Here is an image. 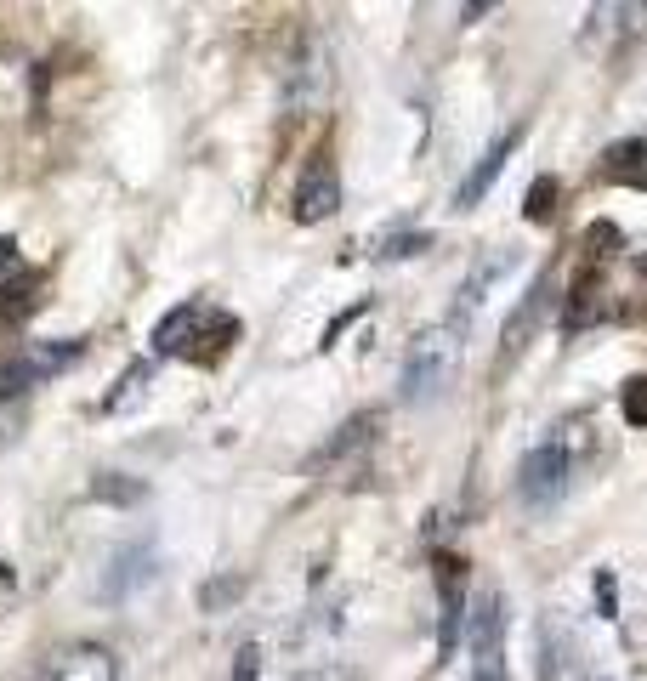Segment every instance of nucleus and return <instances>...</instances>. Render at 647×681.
<instances>
[{"mask_svg":"<svg viewBox=\"0 0 647 681\" xmlns=\"http://www.w3.org/2000/svg\"><path fill=\"white\" fill-rule=\"evenodd\" d=\"M120 676V664H114V653L97 642H69V647H57L52 659L40 664V676L35 681H114Z\"/></svg>","mask_w":647,"mask_h":681,"instance_id":"5","label":"nucleus"},{"mask_svg":"<svg viewBox=\"0 0 647 681\" xmlns=\"http://www.w3.org/2000/svg\"><path fill=\"white\" fill-rule=\"evenodd\" d=\"M545 313H551V284H534V290L517 301V313L506 318V330H500V369H511L517 358H523L528 335L545 324Z\"/></svg>","mask_w":647,"mask_h":681,"instance_id":"6","label":"nucleus"},{"mask_svg":"<svg viewBox=\"0 0 647 681\" xmlns=\"http://www.w3.org/2000/svg\"><path fill=\"white\" fill-rule=\"evenodd\" d=\"M517 262H523V250H511V245H506V250H494V256H477V267L466 273V284H460V296H455V330L477 313V301L489 296V290L506 279Z\"/></svg>","mask_w":647,"mask_h":681,"instance_id":"7","label":"nucleus"},{"mask_svg":"<svg viewBox=\"0 0 647 681\" xmlns=\"http://www.w3.org/2000/svg\"><path fill=\"white\" fill-rule=\"evenodd\" d=\"M245 596V574H216L199 585V613H228Z\"/></svg>","mask_w":647,"mask_h":681,"instance_id":"16","label":"nucleus"},{"mask_svg":"<svg viewBox=\"0 0 647 681\" xmlns=\"http://www.w3.org/2000/svg\"><path fill=\"white\" fill-rule=\"evenodd\" d=\"M438 659H455L460 630H466V562L455 551L438 557Z\"/></svg>","mask_w":647,"mask_h":681,"instance_id":"4","label":"nucleus"},{"mask_svg":"<svg viewBox=\"0 0 647 681\" xmlns=\"http://www.w3.org/2000/svg\"><path fill=\"white\" fill-rule=\"evenodd\" d=\"M460 375V330L455 324H432V330H420L403 352V375H398V398L409 409L420 403H438Z\"/></svg>","mask_w":647,"mask_h":681,"instance_id":"1","label":"nucleus"},{"mask_svg":"<svg viewBox=\"0 0 647 681\" xmlns=\"http://www.w3.org/2000/svg\"><path fill=\"white\" fill-rule=\"evenodd\" d=\"M375 426H381V409H364V415H352L347 426H341V432H335L330 443L313 454V472H318V466H330V460H341V454H352V449H364L369 437H375Z\"/></svg>","mask_w":647,"mask_h":681,"instance_id":"12","label":"nucleus"},{"mask_svg":"<svg viewBox=\"0 0 647 681\" xmlns=\"http://www.w3.org/2000/svg\"><path fill=\"white\" fill-rule=\"evenodd\" d=\"M148 381H154V358H142V364L125 369L120 386H114V392L103 398V409H108V415H125V409H137V403L148 398Z\"/></svg>","mask_w":647,"mask_h":681,"instance_id":"14","label":"nucleus"},{"mask_svg":"<svg viewBox=\"0 0 647 681\" xmlns=\"http://www.w3.org/2000/svg\"><path fill=\"white\" fill-rule=\"evenodd\" d=\"M420 250H432V233H398V239H386V262H403V256H420Z\"/></svg>","mask_w":647,"mask_h":681,"instance_id":"21","label":"nucleus"},{"mask_svg":"<svg viewBox=\"0 0 647 681\" xmlns=\"http://www.w3.org/2000/svg\"><path fill=\"white\" fill-rule=\"evenodd\" d=\"M199 318H205V307H199V301H182L176 313H165L154 324V352H188V335L199 330Z\"/></svg>","mask_w":647,"mask_h":681,"instance_id":"13","label":"nucleus"},{"mask_svg":"<svg viewBox=\"0 0 647 681\" xmlns=\"http://www.w3.org/2000/svg\"><path fill=\"white\" fill-rule=\"evenodd\" d=\"M154 574H159V568H154V551H148V545H125V551H114V562H108L103 596H108V602H125V596L142 591Z\"/></svg>","mask_w":647,"mask_h":681,"instance_id":"9","label":"nucleus"},{"mask_svg":"<svg viewBox=\"0 0 647 681\" xmlns=\"http://www.w3.org/2000/svg\"><path fill=\"white\" fill-rule=\"evenodd\" d=\"M40 375H35V364L29 358H12V364H0V398H18V392H29Z\"/></svg>","mask_w":647,"mask_h":681,"instance_id":"19","label":"nucleus"},{"mask_svg":"<svg viewBox=\"0 0 647 681\" xmlns=\"http://www.w3.org/2000/svg\"><path fill=\"white\" fill-rule=\"evenodd\" d=\"M568 483H574V460H568V449L557 437L540 443V449H528L523 466H517V494H523L528 511H551L568 494Z\"/></svg>","mask_w":647,"mask_h":681,"instance_id":"3","label":"nucleus"},{"mask_svg":"<svg viewBox=\"0 0 647 681\" xmlns=\"http://www.w3.org/2000/svg\"><path fill=\"white\" fill-rule=\"evenodd\" d=\"M557 193H562L557 176H540V182L523 193V216L528 222H551V216H557Z\"/></svg>","mask_w":647,"mask_h":681,"instance_id":"17","label":"nucleus"},{"mask_svg":"<svg viewBox=\"0 0 647 681\" xmlns=\"http://www.w3.org/2000/svg\"><path fill=\"white\" fill-rule=\"evenodd\" d=\"M517 142H523V131H506V137H500V142L489 148V154L477 159L472 176H466V182H460V193H455V205H460V210L483 205V193H489L494 182H500V171H506V159H511V148H517Z\"/></svg>","mask_w":647,"mask_h":681,"instance_id":"10","label":"nucleus"},{"mask_svg":"<svg viewBox=\"0 0 647 681\" xmlns=\"http://www.w3.org/2000/svg\"><path fill=\"white\" fill-rule=\"evenodd\" d=\"M0 267H18V239H0Z\"/></svg>","mask_w":647,"mask_h":681,"instance_id":"25","label":"nucleus"},{"mask_svg":"<svg viewBox=\"0 0 647 681\" xmlns=\"http://www.w3.org/2000/svg\"><path fill=\"white\" fill-rule=\"evenodd\" d=\"M12 585H18V574H12V568L0 562V591H12Z\"/></svg>","mask_w":647,"mask_h":681,"instance_id":"26","label":"nucleus"},{"mask_svg":"<svg viewBox=\"0 0 647 681\" xmlns=\"http://www.w3.org/2000/svg\"><path fill=\"white\" fill-rule=\"evenodd\" d=\"M335 205H341V182H335L330 159H313L296 188V222H330Z\"/></svg>","mask_w":647,"mask_h":681,"instance_id":"8","label":"nucleus"},{"mask_svg":"<svg viewBox=\"0 0 647 681\" xmlns=\"http://www.w3.org/2000/svg\"><path fill=\"white\" fill-rule=\"evenodd\" d=\"M233 681H262V647H239V659H233Z\"/></svg>","mask_w":647,"mask_h":681,"instance_id":"22","label":"nucleus"},{"mask_svg":"<svg viewBox=\"0 0 647 681\" xmlns=\"http://www.w3.org/2000/svg\"><path fill=\"white\" fill-rule=\"evenodd\" d=\"M466 619H472V630H466L472 676H466V681H506V596L483 591Z\"/></svg>","mask_w":647,"mask_h":681,"instance_id":"2","label":"nucleus"},{"mask_svg":"<svg viewBox=\"0 0 647 681\" xmlns=\"http://www.w3.org/2000/svg\"><path fill=\"white\" fill-rule=\"evenodd\" d=\"M585 250H591V267H602L608 256H619V250H625V239H619V227H613V222H591Z\"/></svg>","mask_w":647,"mask_h":681,"instance_id":"18","label":"nucleus"},{"mask_svg":"<svg viewBox=\"0 0 647 681\" xmlns=\"http://www.w3.org/2000/svg\"><path fill=\"white\" fill-rule=\"evenodd\" d=\"M596 596H602V613H613V574L596 579Z\"/></svg>","mask_w":647,"mask_h":681,"instance_id":"24","label":"nucleus"},{"mask_svg":"<svg viewBox=\"0 0 647 681\" xmlns=\"http://www.w3.org/2000/svg\"><path fill=\"white\" fill-rule=\"evenodd\" d=\"M142 483L125 472H97L91 477V500H103V506H142Z\"/></svg>","mask_w":647,"mask_h":681,"instance_id":"15","label":"nucleus"},{"mask_svg":"<svg viewBox=\"0 0 647 681\" xmlns=\"http://www.w3.org/2000/svg\"><path fill=\"white\" fill-rule=\"evenodd\" d=\"M290 681H352V676L335 670V664H324V670H301V676H290Z\"/></svg>","mask_w":647,"mask_h":681,"instance_id":"23","label":"nucleus"},{"mask_svg":"<svg viewBox=\"0 0 647 681\" xmlns=\"http://www.w3.org/2000/svg\"><path fill=\"white\" fill-rule=\"evenodd\" d=\"M619 409H625L630 426H647V375H642V381H630L625 392H619Z\"/></svg>","mask_w":647,"mask_h":681,"instance_id":"20","label":"nucleus"},{"mask_svg":"<svg viewBox=\"0 0 647 681\" xmlns=\"http://www.w3.org/2000/svg\"><path fill=\"white\" fill-rule=\"evenodd\" d=\"M602 176L608 182H630V188H647V142L630 137V142H613L602 154Z\"/></svg>","mask_w":647,"mask_h":681,"instance_id":"11","label":"nucleus"}]
</instances>
